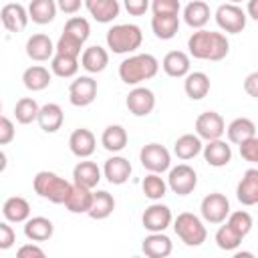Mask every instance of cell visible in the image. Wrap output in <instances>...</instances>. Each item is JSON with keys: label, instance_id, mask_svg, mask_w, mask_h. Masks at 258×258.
Returning <instances> with one entry per match:
<instances>
[{"label": "cell", "instance_id": "obj_37", "mask_svg": "<svg viewBox=\"0 0 258 258\" xmlns=\"http://www.w3.org/2000/svg\"><path fill=\"white\" fill-rule=\"evenodd\" d=\"M127 139H129V137H127V131H125L123 125H109V127H105V131H103V135H101V145H103L107 151L117 153V151L125 149Z\"/></svg>", "mask_w": 258, "mask_h": 258}, {"label": "cell", "instance_id": "obj_9", "mask_svg": "<svg viewBox=\"0 0 258 258\" xmlns=\"http://www.w3.org/2000/svg\"><path fill=\"white\" fill-rule=\"evenodd\" d=\"M216 22L218 26L224 30V32H230V34H238L246 28V12L238 6V4H222L218 6L216 10Z\"/></svg>", "mask_w": 258, "mask_h": 258}, {"label": "cell", "instance_id": "obj_39", "mask_svg": "<svg viewBox=\"0 0 258 258\" xmlns=\"http://www.w3.org/2000/svg\"><path fill=\"white\" fill-rule=\"evenodd\" d=\"M38 109H40V107H38V103H36L32 97H22V99H18L16 105H14V117H16V121H18L20 125H28V123L36 121Z\"/></svg>", "mask_w": 258, "mask_h": 258}, {"label": "cell", "instance_id": "obj_47", "mask_svg": "<svg viewBox=\"0 0 258 258\" xmlns=\"http://www.w3.org/2000/svg\"><path fill=\"white\" fill-rule=\"evenodd\" d=\"M14 135H16V129H14V123L4 117L0 113V145H8L14 141Z\"/></svg>", "mask_w": 258, "mask_h": 258}, {"label": "cell", "instance_id": "obj_41", "mask_svg": "<svg viewBox=\"0 0 258 258\" xmlns=\"http://www.w3.org/2000/svg\"><path fill=\"white\" fill-rule=\"evenodd\" d=\"M62 32L69 34V36H73V38H77L79 42L85 44L87 38H89V34H91V24H89V20L83 18V16H73V18H69V20L64 22Z\"/></svg>", "mask_w": 258, "mask_h": 258}, {"label": "cell", "instance_id": "obj_5", "mask_svg": "<svg viewBox=\"0 0 258 258\" xmlns=\"http://www.w3.org/2000/svg\"><path fill=\"white\" fill-rule=\"evenodd\" d=\"M173 230L185 246H202L208 238V230L204 222L191 212L177 214V218L173 220Z\"/></svg>", "mask_w": 258, "mask_h": 258}, {"label": "cell", "instance_id": "obj_29", "mask_svg": "<svg viewBox=\"0 0 258 258\" xmlns=\"http://www.w3.org/2000/svg\"><path fill=\"white\" fill-rule=\"evenodd\" d=\"M73 179H75L73 183H79V185L93 189L101 181V169L95 161H79L73 169Z\"/></svg>", "mask_w": 258, "mask_h": 258}, {"label": "cell", "instance_id": "obj_6", "mask_svg": "<svg viewBox=\"0 0 258 258\" xmlns=\"http://www.w3.org/2000/svg\"><path fill=\"white\" fill-rule=\"evenodd\" d=\"M141 165L151 173H163L171 165V155L161 143H147L139 151Z\"/></svg>", "mask_w": 258, "mask_h": 258}, {"label": "cell", "instance_id": "obj_8", "mask_svg": "<svg viewBox=\"0 0 258 258\" xmlns=\"http://www.w3.org/2000/svg\"><path fill=\"white\" fill-rule=\"evenodd\" d=\"M200 214L208 224H222L230 214V202L224 194H208L200 204Z\"/></svg>", "mask_w": 258, "mask_h": 258}, {"label": "cell", "instance_id": "obj_56", "mask_svg": "<svg viewBox=\"0 0 258 258\" xmlns=\"http://www.w3.org/2000/svg\"><path fill=\"white\" fill-rule=\"evenodd\" d=\"M0 113H2V101H0Z\"/></svg>", "mask_w": 258, "mask_h": 258}, {"label": "cell", "instance_id": "obj_22", "mask_svg": "<svg viewBox=\"0 0 258 258\" xmlns=\"http://www.w3.org/2000/svg\"><path fill=\"white\" fill-rule=\"evenodd\" d=\"M83 4L91 12V16L101 24L113 22L119 16V10H121L117 0H83Z\"/></svg>", "mask_w": 258, "mask_h": 258}, {"label": "cell", "instance_id": "obj_7", "mask_svg": "<svg viewBox=\"0 0 258 258\" xmlns=\"http://www.w3.org/2000/svg\"><path fill=\"white\" fill-rule=\"evenodd\" d=\"M198 185V173L194 167H189L187 163H179L175 167L169 169L167 175V187L177 194V196H187L196 189Z\"/></svg>", "mask_w": 258, "mask_h": 258}, {"label": "cell", "instance_id": "obj_27", "mask_svg": "<svg viewBox=\"0 0 258 258\" xmlns=\"http://www.w3.org/2000/svg\"><path fill=\"white\" fill-rule=\"evenodd\" d=\"M183 91L191 101H200L210 93V77L202 71H194L185 75Z\"/></svg>", "mask_w": 258, "mask_h": 258}, {"label": "cell", "instance_id": "obj_51", "mask_svg": "<svg viewBox=\"0 0 258 258\" xmlns=\"http://www.w3.org/2000/svg\"><path fill=\"white\" fill-rule=\"evenodd\" d=\"M56 2V8L60 10V12H64V14H75V12H79V8H81V4H83V0H54Z\"/></svg>", "mask_w": 258, "mask_h": 258}, {"label": "cell", "instance_id": "obj_26", "mask_svg": "<svg viewBox=\"0 0 258 258\" xmlns=\"http://www.w3.org/2000/svg\"><path fill=\"white\" fill-rule=\"evenodd\" d=\"M107 64H109V52L99 44L85 48L81 54V67L87 73H101L107 69Z\"/></svg>", "mask_w": 258, "mask_h": 258}, {"label": "cell", "instance_id": "obj_32", "mask_svg": "<svg viewBox=\"0 0 258 258\" xmlns=\"http://www.w3.org/2000/svg\"><path fill=\"white\" fill-rule=\"evenodd\" d=\"M28 20L36 24H48L56 16V2L54 0H30L28 4Z\"/></svg>", "mask_w": 258, "mask_h": 258}, {"label": "cell", "instance_id": "obj_36", "mask_svg": "<svg viewBox=\"0 0 258 258\" xmlns=\"http://www.w3.org/2000/svg\"><path fill=\"white\" fill-rule=\"evenodd\" d=\"M202 139L198 137V135H194V133H185V135H181V137H177V141L173 143V153L179 157V159H183V161H187V159H194L196 155H200L202 153Z\"/></svg>", "mask_w": 258, "mask_h": 258}, {"label": "cell", "instance_id": "obj_20", "mask_svg": "<svg viewBox=\"0 0 258 258\" xmlns=\"http://www.w3.org/2000/svg\"><path fill=\"white\" fill-rule=\"evenodd\" d=\"M36 121L44 133H56L64 123V111L56 103H46L38 109Z\"/></svg>", "mask_w": 258, "mask_h": 258}, {"label": "cell", "instance_id": "obj_49", "mask_svg": "<svg viewBox=\"0 0 258 258\" xmlns=\"http://www.w3.org/2000/svg\"><path fill=\"white\" fill-rule=\"evenodd\" d=\"M123 6L131 16H141L149 10V0H123Z\"/></svg>", "mask_w": 258, "mask_h": 258}, {"label": "cell", "instance_id": "obj_52", "mask_svg": "<svg viewBox=\"0 0 258 258\" xmlns=\"http://www.w3.org/2000/svg\"><path fill=\"white\" fill-rule=\"evenodd\" d=\"M244 91L250 97H258V73H250L244 81Z\"/></svg>", "mask_w": 258, "mask_h": 258}, {"label": "cell", "instance_id": "obj_15", "mask_svg": "<svg viewBox=\"0 0 258 258\" xmlns=\"http://www.w3.org/2000/svg\"><path fill=\"white\" fill-rule=\"evenodd\" d=\"M95 147H97V139L93 135L91 129H75L69 137V149L73 155H77L79 159H85V157H91L95 153Z\"/></svg>", "mask_w": 258, "mask_h": 258}, {"label": "cell", "instance_id": "obj_19", "mask_svg": "<svg viewBox=\"0 0 258 258\" xmlns=\"http://www.w3.org/2000/svg\"><path fill=\"white\" fill-rule=\"evenodd\" d=\"M131 171H133V167H131L129 159H125V157H121V155L109 157V159L105 161V165H103V173H105L107 181L113 183V185L125 183V181L131 177Z\"/></svg>", "mask_w": 258, "mask_h": 258}, {"label": "cell", "instance_id": "obj_4", "mask_svg": "<svg viewBox=\"0 0 258 258\" xmlns=\"http://www.w3.org/2000/svg\"><path fill=\"white\" fill-rule=\"evenodd\" d=\"M32 187L40 198H44V200H48L52 204H62L67 194H69V189H71V181H67L64 177H60L54 171L42 169V171H38L34 175Z\"/></svg>", "mask_w": 258, "mask_h": 258}, {"label": "cell", "instance_id": "obj_43", "mask_svg": "<svg viewBox=\"0 0 258 258\" xmlns=\"http://www.w3.org/2000/svg\"><path fill=\"white\" fill-rule=\"evenodd\" d=\"M230 228H234L242 238L250 234L252 230V216L246 212V210H238V212H230L228 214V222H226Z\"/></svg>", "mask_w": 258, "mask_h": 258}, {"label": "cell", "instance_id": "obj_14", "mask_svg": "<svg viewBox=\"0 0 258 258\" xmlns=\"http://www.w3.org/2000/svg\"><path fill=\"white\" fill-rule=\"evenodd\" d=\"M0 20L8 32H22L28 24V10L18 2L4 4L0 10Z\"/></svg>", "mask_w": 258, "mask_h": 258}, {"label": "cell", "instance_id": "obj_25", "mask_svg": "<svg viewBox=\"0 0 258 258\" xmlns=\"http://www.w3.org/2000/svg\"><path fill=\"white\" fill-rule=\"evenodd\" d=\"M161 69L167 77L181 79L189 73V56L183 50H169L161 60Z\"/></svg>", "mask_w": 258, "mask_h": 258}, {"label": "cell", "instance_id": "obj_33", "mask_svg": "<svg viewBox=\"0 0 258 258\" xmlns=\"http://www.w3.org/2000/svg\"><path fill=\"white\" fill-rule=\"evenodd\" d=\"M224 133H228L230 143L240 145L242 141H246V139H250V137L256 135V125H254V121L248 119V117H238V119H234V121L224 129Z\"/></svg>", "mask_w": 258, "mask_h": 258}, {"label": "cell", "instance_id": "obj_17", "mask_svg": "<svg viewBox=\"0 0 258 258\" xmlns=\"http://www.w3.org/2000/svg\"><path fill=\"white\" fill-rule=\"evenodd\" d=\"M202 153L206 163L212 167H224L232 161V147L226 141H222V137L208 141V145L202 147Z\"/></svg>", "mask_w": 258, "mask_h": 258}, {"label": "cell", "instance_id": "obj_11", "mask_svg": "<svg viewBox=\"0 0 258 258\" xmlns=\"http://www.w3.org/2000/svg\"><path fill=\"white\" fill-rule=\"evenodd\" d=\"M224 129H226V123L222 115L216 111H204L196 119V135L200 139H206V141L220 139L224 135Z\"/></svg>", "mask_w": 258, "mask_h": 258}, {"label": "cell", "instance_id": "obj_10", "mask_svg": "<svg viewBox=\"0 0 258 258\" xmlns=\"http://www.w3.org/2000/svg\"><path fill=\"white\" fill-rule=\"evenodd\" d=\"M97 97V81L93 77H77L69 87V101L75 107H87Z\"/></svg>", "mask_w": 258, "mask_h": 258}, {"label": "cell", "instance_id": "obj_42", "mask_svg": "<svg viewBox=\"0 0 258 258\" xmlns=\"http://www.w3.org/2000/svg\"><path fill=\"white\" fill-rule=\"evenodd\" d=\"M222 224H224V222H222ZM216 244H218L220 250L232 252V250H236V248L242 244V236H240L234 228H230L228 224H224V226H220L218 232H216Z\"/></svg>", "mask_w": 258, "mask_h": 258}, {"label": "cell", "instance_id": "obj_2", "mask_svg": "<svg viewBox=\"0 0 258 258\" xmlns=\"http://www.w3.org/2000/svg\"><path fill=\"white\" fill-rule=\"evenodd\" d=\"M157 71H159V60L149 52H141V54H133V56L121 60L119 79L125 85H139L143 81L153 79L157 75Z\"/></svg>", "mask_w": 258, "mask_h": 258}, {"label": "cell", "instance_id": "obj_12", "mask_svg": "<svg viewBox=\"0 0 258 258\" xmlns=\"http://www.w3.org/2000/svg\"><path fill=\"white\" fill-rule=\"evenodd\" d=\"M171 220H173L171 210L165 204H159V202L147 206L143 216H141V224L147 232H163L171 224Z\"/></svg>", "mask_w": 258, "mask_h": 258}, {"label": "cell", "instance_id": "obj_40", "mask_svg": "<svg viewBox=\"0 0 258 258\" xmlns=\"http://www.w3.org/2000/svg\"><path fill=\"white\" fill-rule=\"evenodd\" d=\"M141 187H143L145 198H149V200H153V202H159V200L165 196V191H167V183L163 181V177H161L159 173H151V171H149V175H145V179L141 181Z\"/></svg>", "mask_w": 258, "mask_h": 258}, {"label": "cell", "instance_id": "obj_45", "mask_svg": "<svg viewBox=\"0 0 258 258\" xmlns=\"http://www.w3.org/2000/svg\"><path fill=\"white\" fill-rule=\"evenodd\" d=\"M153 16H165V14H177L179 16V0H151L149 2Z\"/></svg>", "mask_w": 258, "mask_h": 258}, {"label": "cell", "instance_id": "obj_55", "mask_svg": "<svg viewBox=\"0 0 258 258\" xmlns=\"http://www.w3.org/2000/svg\"><path fill=\"white\" fill-rule=\"evenodd\" d=\"M230 4H238V2H244V0H228Z\"/></svg>", "mask_w": 258, "mask_h": 258}, {"label": "cell", "instance_id": "obj_44", "mask_svg": "<svg viewBox=\"0 0 258 258\" xmlns=\"http://www.w3.org/2000/svg\"><path fill=\"white\" fill-rule=\"evenodd\" d=\"M81 48H83V42H79L77 38H73V36H69V34H60V38L56 40V44H54V52H58V54H69V56H81Z\"/></svg>", "mask_w": 258, "mask_h": 258}, {"label": "cell", "instance_id": "obj_38", "mask_svg": "<svg viewBox=\"0 0 258 258\" xmlns=\"http://www.w3.org/2000/svg\"><path fill=\"white\" fill-rule=\"evenodd\" d=\"M50 71H52V75H56L60 79H71L79 71V58L54 52L52 58H50Z\"/></svg>", "mask_w": 258, "mask_h": 258}, {"label": "cell", "instance_id": "obj_3", "mask_svg": "<svg viewBox=\"0 0 258 258\" xmlns=\"http://www.w3.org/2000/svg\"><path fill=\"white\" fill-rule=\"evenodd\" d=\"M107 46L117 52V54H125V52H133L141 46L143 42V32L137 24H115L107 30Z\"/></svg>", "mask_w": 258, "mask_h": 258}, {"label": "cell", "instance_id": "obj_31", "mask_svg": "<svg viewBox=\"0 0 258 258\" xmlns=\"http://www.w3.org/2000/svg\"><path fill=\"white\" fill-rule=\"evenodd\" d=\"M183 20L189 28H204L210 20V6L204 0H191L183 8Z\"/></svg>", "mask_w": 258, "mask_h": 258}, {"label": "cell", "instance_id": "obj_30", "mask_svg": "<svg viewBox=\"0 0 258 258\" xmlns=\"http://www.w3.org/2000/svg\"><path fill=\"white\" fill-rule=\"evenodd\" d=\"M2 214L10 224H22L30 218V204L20 196H12L4 202Z\"/></svg>", "mask_w": 258, "mask_h": 258}, {"label": "cell", "instance_id": "obj_48", "mask_svg": "<svg viewBox=\"0 0 258 258\" xmlns=\"http://www.w3.org/2000/svg\"><path fill=\"white\" fill-rule=\"evenodd\" d=\"M16 242V234L8 222H0V250L12 248Z\"/></svg>", "mask_w": 258, "mask_h": 258}, {"label": "cell", "instance_id": "obj_24", "mask_svg": "<svg viewBox=\"0 0 258 258\" xmlns=\"http://www.w3.org/2000/svg\"><path fill=\"white\" fill-rule=\"evenodd\" d=\"M52 234H54V226L44 216H34L24 222V236L30 242H46L52 238Z\"/></svg>", "mask_w": 258, "mask_h": 258}, {"label": "cell", "instance_id": "obj_16", "mask_svg": "<svg viewBox=\"0 0 258 258\" xmlns=\"http://www.w3.org/2000/svg\"><path fill=\"white\" fill-rule=\"evenodd\" d=\"M236 198L242 206H256L258 204V169L250 167L244 171L242 179L236 185Z\"/></svg>", "mask_w": 258, "mask_h": 258}, {"label": "cell", "instance_id": "obj_13", "mask_svg": "<svg viewBox=\"0 0 258 258\" xmlns=\"http://www.w3.org/2000/svg\"><path fill=\"white\" fill-rule=\"evenodd\" d=\"M125 105H127V109H129L131 115H135V117H147L153 111V107H155V95L147 87H135L133 91H129Z\"/></svg>", "mask_w": 258, "mask_h": 258}, {"label": "cell", "instance_id": "obj_35", "mask_svg": "<svg viewBox=\"0 0 258 258\" xmlns=\"http://www.w3.org/2000/svg\"><path fill=\"white\" fill-rule=\"evenodd\" d=\"M151 30L157 38L169 40L179 30V16L177 14H165V16H153L151 18Z\"/></svg>", "mask_w": 258, "mask_h": 258}, {"label": "cell", "instance_id": "obj_28", "mask_svg": "<svg viewBox=\"0 0 258 258\" xmlns=\"http://www.w3.org/2000/svg\"><path fill=\"white\" fill-rule=\"evenodd\" d=\"M50 81H52V75H50L48 69L42 67V64H32V67H28V69L22 73V83H24V87H26L28 91H32V93L44 91V89L50 85Z\"/></svg>", "mask_w": 258, "mask_h": 258}, {"label": "cell", "instance_id": "obj_54", "mask_svg": "<svg viewBox=\"0 0 258 258\" xmlns=\"http://www.w3.org/2000/svg\"><path fill=\"white\" fill-rule=\"evenodd\" d=\"M6 165H8V159H6V153L0 149V173L6 169Z\"/></svg>", "mask_w": 258, "mask_h": 258}, {"label": "cell", "instance_id": "obj_18", "mask_svg": "<svg viewBox=\"0 0 258 258\" xmlns=\"http://www.w3.org/2000/svg\"><path fill=\"white\" fill-rule=\"evenodd\" d=\"M64 208L73 214H87L91 204H93V191L85 185H79V183H71V189L64 198Z\"/></svg>", "mask_w": 258, "mask_h": 258}, {"label": "cell", "instance_id": "obj_46", "mask_svg": "<svg viewBox=\"0 0 258 258\" xmlns=\"http://www.w3.org/2000/svg\"><path fill=\"white\" fill-rule=\"evenodd\" d=\"M240 155L246 161H250V163H256L258 161V137L256 135L240 143Z\"/></svg>", "mask_w": 258, "mask_h": 258}, {"label": "cell", "instance_id": "obj_53", "mask_svg": "<svg viewBox=\"0 0 258 258\" xmlns=\"http://www.w3.org/2000/svg\"><path fill=\"white\" fill-rule=\"evenodd\" d=\"M256 2H258V0H248V16H250V18H254V20H258V12H256Z\"/></svg>", "mask_w": 258, "mask_h": 258}, {"label": "cell", "instance_id": "obj_23", "mask_svg": "<svg viewBox=\"0 0 258 258\" xmlns=\"http://www.w3.org/2000/svg\"><path fill=\"white\" fill-rule=\"evenodd\" d=\"M26 54L28 58L36 60V62H44L48 58H52L54 54V44L50 40V36L46 34H32L28 40H26Z\"/></svg>", "mask_w": 258, "mask_h": 258}, {"label": "cell", "instance_id": "obj_34", "mask_svg": "<svg viewBox=\"0 0 258 258\" xmlns=\"http://www.w3.org/2000/svg\"><path fill=\"white\" fill-rule=\"evenodd\" d=\"M115 210V198L105 191V189H99V191H93V204L89 208V218L93 220H105L113 214Z\"/></svg>", "mask_w": 258, "mask_h": 258}, {"label": "cell", "instance_id": "obj_1", "mask_svg": "<svg viewBox=\"0 0 258 258\" xmlns=\"http://www.w3.org/2000/svg\"><path fill=\"white\" fill-rule=\"evenodd\" d=\"M187 48H189V54L194 58H200V60H222L230 50V42H228L226 34H222V32L198 28L187 38Z\"/></svg>", "mask_w": 258, "mask_h": 258}, {"label": "cell", "instance_id": "obj_21", "mask_svg": "<svg viewBox=\"0 0 258 258\" xmlns=\"http://www.w3.org/2000/svg\"><path fill=\"white\" fill-rule=\"evenodd\" d=\"M141 250L149 258H167L173 250V244L163 232H151L149 236L143 238Z\"/></svg>", "mask_w": 258, "mask_h": 258}, {"label": "cell", "instance_id": "obj_50", "mask_svg": "<svg viewBox=\"0 0 258 258\" xmlns=\"http://www.w3.org/2000/svg\"><path fill=\"white\" fill-rule=\"evenodd\" d=\"M16 254H18V258H42L44 256V250L40 248V246H36V244H24V246H20L18 250H16Z\"/></svg>", "mask_w": 258, "mask_h": 258}]
</instances>
